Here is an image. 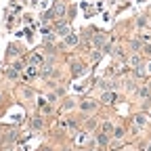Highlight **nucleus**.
<instances>
[{
  "mask_svg": "<svg viewBox=\"0 0 151 151\" xmlns=\"http://www.w3.org/2000/svg\"><path fill=\"white\" fill-rule=\"evenodd\" d=\"M130 48L137 52L139 48H143V42H141V40H132V42H130Z\"/></svg>",
  "mask_w": 151,
  "mask_h": 151,
  "instance_id": "nucleus-9",
  "label": "nucleus"
},
{
  "mask_svg": "<svg viewBox=\"0 0 151 151\" xmlns=\"http://www.w3.org/2000/svg\"><path fill=\"white\" fill-rule=\"evenodd\" d=\"M103 42H105V38H103V34H97V36H94V44H99V46H101Z\"/></svg>",
  "mask_w": 151,
  "mask_h": 151,
  "instance_id": "nucleus-13",
  "label": "nucleus"
},
{
  "mask_svg": "<svg viewBox=\"0 0 151 151\" xmlns=\"http://www.w3.org/2000/svg\"><path fill=\"white\" fill-rule=\"evenodd\" d=\"M32 126H34L36 130H38V128H42V120H40V118H36V120L32 122Z\"/></svg>",
  "mask_w": 151,
  "mask_h": 151,
  "instance_id": "nucleus-14",
  "label": "nucleus"
},
{
  "mask_svg": "<svg viewBox=\"0 0 151 151\" xmlns=\"http://www.w3.org/2000/svg\"><path fill=\"white\" fill-rule=\"evenodd\" d=\"M71 107H73V101H67V103L63 105V109H71Z\"/></svg>",
  "mask_w": 151,
  "mask_h": 151,
  "instance_id": "nucleus-19",
  "label": "nucleus"
},
{
  "mask_svg": "<svg viewBox=\"0 0 151 151\" xmlns=\"http://www.w3.org/2000/svg\"><path fill=\"white\" fill-rule=\"evenodd\" d=\"M145 23H147L145 17H139V19H137V25H139V27H145Z\"/></svg>",
  "mask_w": 151,
  "mask_h": 151,
  "instance_id": "nucleus-18",
  "label": "nucleus"
},
{
  "mask_svg": "<svg viewBox=\"0 0 151 151\" xmlns=\"http://www.w3.org/2000/svg\"><path fill=\"white\" fill-rule=\"evenodd\" d=\"M97 141H99V145H107V137H105V134H99Z\"/></svg>",
  "mask_w": 151,
  "mask_h": 151,
  "instance_id": "nucleus-16",
  "label": "nucleus"
},
{
  "mask_svg": "<svg viewBox=\"0 0 151 151\" xmlns=\"http://www.w3.org/2000/svg\"><path fill=\"white\" fill-rule=\"evenodd\" d=\"M139 40H141V42H151V34H149V32H143V34L139 36Z\"/></svg>",
  "mask_w": 151,
  "mask_h": 151,
  "instance_id": "nucleus-11",
  "label": "nucleus"
},
{
  "mask_svg": "<svg viewBox=\"0 0 151 151\" xmlns=\"http://www.w3.org/2000/svg\"><path fill=\"white\" fill-rule=\"evenodd\" d=\"M137 94H139V99H149V94H151V88H149V86H141V88L137 90Z\"/></svg>",
  "mask_w": 151,
  "mask_h": 151,
  "instance_id": "nucleus-3",
  "label": "nucleus"
},
{
  "mask_svg": "<svg viewBox=\"0 0 151 151\" xmlns=\"http://www.w3.org/2000/svg\"><path fill=\"white\" fill-rule=\"evenodd\" d=\"M147 86H149V88H151V82H149V84H147Z\"/></svg>",
  "mask_w": 151,
  "mask_h": 151,
  "instance_id": "nucleus-22",
  "label": "nucleus"
},
{
  "mask_svg": "<svg viewBox=\"0 0 151 151\" xmlns=\"http://www.w3.org/2000/svg\"><path fill=\"white\" fill-rule=\"evenodd\" d=\"M80 109H84V111H92V109H97V103H94V101H84V103L80 105Z\"/></svg>",
  "mask_w": 151,
  "mask_h": 151,
  "instance_id": "nucleus-6",
  "label": "nucleus"
},
{
  "mask_svg": "<svg viewBox=\"0 0 151 151\" xmlns=\"http://www.w3.org/2000/svg\"><path fill=\"white\" fill-rule=\"evenodd\" d=\"M17 73H19V71H17L15 67H13V69H6V76H9V78H17Z\"/></svg>",
  "mask_w": 151,
  "mask_h": 151,
  "instance_id": "nucleus-15",
  "label": "nucleus"
},
{
  "mask_svg": "<svg viewBox=\"0 0 151 151\" xmlns=\"http://www.w3.org/2000/svg\"><path fill=\"white\" fill-rule=\"evenodd\" d=\"M134 122H137V126H147V116L139 113V116H134Z\"/></svg>",
  "mask_w": 151,
  "mask_h": 151,
  "instance_id": "nucleus-7",
  "label": "nucleus"
},
{
  "mask_svg": "<svg viewBox=\"0 0 151 151\" xmlns=\"http://www.w3.org/2000/svg\"><path fill=\"white\" fill-rule=\"evenodd\" d=\"M128 63H130L132 67H141V57H139L137 52H134V55H130V57H128Z\"/></svg>",
  "mask_w": 151,
  "mask_h": 151,
  "instance_id": "nucleus-4",
  "label": "nucleus"
},
{
  "mask_svg": "<svg viewBox=\"0 0 151 151\" xmlns=\"http://www.w3.org/2000/svg\"><path fill=\"white\" fill-rule=\"evenodd\" d=\"M101 99H103L105 103H113V101H116L118 97H116V92L111 90V92H103V97H101Z\"/></svg>",
  "mask_w": 151,
  "mask_h": 151,
  "instance_id": "nucleus-5",
  "label": "nucleus"
},
{
  "mask_svg": "<svg viewBox=\"0 0 151 151\" xmlns=\"http://www.w3.org/2000/svg\"><path fill=\"white\" fill-rule=\"evenodd\" d=\"M143 52H145V55H151V42H145V46H143Z\"/></svg>",
  "mask_w": 151,
  "mask_h": 151,
  "instance_id": "nucleus-17",
  "label": "nucleus"
},
{
  "mask_svg": "<svg viewBox=\"0 0 151 151\" xmlns=\"http://www.w3.org/2000/svg\"><path fill=\"white\" fill-rule=\"evenodd\" d=\"M103 132H105V134H107V132H113V124L111 122H105L103 124Z\"/></svg>",
  "mask_w": 151,
  "mask_h": 151,
  "instance_id": "nucleus-12",
  "label": "nucleus"
},
{
  "mask_svg": "<svg viewBox=\"0 0 151 151\" xmlns=\"http://www.w3.org/2000/svg\"><path fill=\"white\" fill-rule=\"evenodd\" d=\"M57 34H59V36H67L69 34V27L67 25H59V27H57Z\"/></svg>",
  "mask_w": 151,
  "mask_h": 151,
  "instance_id": "nucleus-10",
  "label": "nucleus"
},
{
  "mask_svg": "<svg viewBox=\"0 0 151 151\" xmlns=\"http://www.w3.org/2000/svg\"><path fill=\"white\" fill-rule=\"evenodd\" d=\"M71 67H73L71 71H73V76H76V78H78V76H84V73H86V67H84L82 63H73Z\"/></svg>",
  "mask_w": 151,
  "mask_h": 151,
  "instance_id": "nucleus-2",
  "label": "nucleus"
},
{
  "mask_svg": "<svg viewBox=\"0 0 151 151\" xmlns=\"http://www.w3.org/2000/svg\"><path fill=\"white\" fill-rule=\"evenodd\" d=\"M147 151H151V143H149V145H147Z\"/></svg>",
  "mask_w": 151,
  "mask_h": 151,
  "instance_id": "nucleus-21",
  "label": "nucleus"
},
{
  "mask_svg": "<svg viewBox=\"0 0 151 151\" xmlns=\"http://www.w3.org/2000/svg\"><path fill=\"white\" fill-rule=\"evenodd\" d=\"M124 134H126V132H124L122 126H116V128H113V137H116V139H124Z\"/></svg>",
  "mask_w": 151,
  "mask_h": 151,
  "instance_id": "nucleus-8",
  "label": "nucleus"
},
{
  "mask_svg": "<svg viewBox=\"0 0 151 151\" xmlns=\"http://www.w3.org/2000/svg\"><path fill=\"white\" fill-rule=\"evenodd\" d=\"M78 40H80L78 34H71V32H69V34L65 36V44H67V46H76V44H78Z\"/></svg>",
  "mask_w": 151,
  "mask_h": 151,
  "instance_id": "nucleus-1",
  "label": "nucleus"
},
{
  "mask_svg": "<svg viewBox=\"0 0 151 151\" xmlns=\"http://www.w3.org/2000/svg\"><path fill=\"white\" fill-rule=\"evenodd\" d=\"M145 67H147V73L151 76V61H147V65H145Z\"/></svg>",
  "mask_w": 151,
  "mask_h": 151,
  "instance_id": "nucleus-20",
  "label": "nucleus"
}]
</instances>
